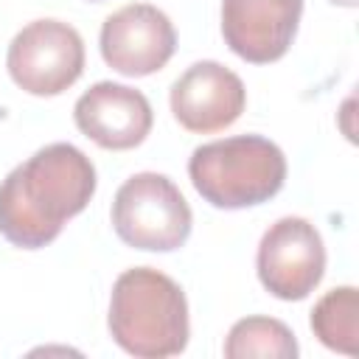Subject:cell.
I'll return each instance as SVG.
<instances>
[{"label":"cell","instance_id":"cell-4","mask_svg":"<svg viewBox=\"0 0 359 359\" xmlns=\"http://www.w3.org/2000/svg\"><path fill=\"white\" fill-rule=\"evenodd\" d=\"M194 213L180 188L157 171L132 174L112 199V227L135 250L171 252L191 236Z\"/></svg>","mask_w":359,"mask_h":359},{"label":"cell","instance_id":"cell-6","mask_svg":"<svg viewBox=\"0 0 359 359\" xmlns=\"http://www.w3.org/2000/svg\"><path fill=\"white\" fill-rule=\"evenodd\" d=\"M258 280L278 300L309 297L325 272V244L317 227L300 216H283L261 236L255 255Z\"/></svg>","mask_w":359,"mask_h":359},{"label":"cell","instance_id":"cell-7","mask_svg":"<svg viewBox=\"0 0 359 359\" xmlns=\"http://www.w3.org/2000/svg\"><path fill=\"white\" fill-rule=\"evenodd\" d=\"M177 50V31L165 11L149 3H129L101 25V56L121 76H149L168 65Z\"/></svg>","mask_w":359,"mask_h":359},{"label":"cell","instance_id":"cell-8","mask_svg":"<svg viewBox=\"0 0 359 359\" xmlns=\"http://www.w3.org/2000/svg\"><path fill=\"white\" fill-rule=\"evenodd\" d=\"M300 14L303 0H222V36L244 62L269 65L292 48Z\"/></svg>","mask_w":359,"mask_h":359},{"label":"cell","instance_id":"cell-2","mask_svg":"<svg viewBox=\"0 0 359 359\" xmlns=\"http://www.w3.org/2000/svg\"><path fill=\"white\" fill-rule=\"evenodd\" d=\"M107 325L112 339L137 359H165L185 351L191 337L188 300L174 278L151 266L118 275Z\"/></svg>","mask_w":359,"mask_h":359},{"label":"cell","instance_id":"cell-13","mask_svg":"<svg viewBox=\"0 0 359 359\" xmlns=\"http://www.w3.org/2000/svg\"><path fill=\"white\" fill-rule=\"evenodd\" d=\"M334 6H345V8H356L359 6V0H331Z\"/></svg>","mask_w":359,"mask_h":359},{"label":"cell","instance_id":"cell-10","mask_svg":"<svg viewBox=\"0 0 359 359\" xmlns=\"http://www.w3.org/2000/svg\"><path fill=\"white\" fill-rule=\"evenodd\" d=\"M73 118L81 135L112 151L140 146L154 123L149 98L140 90L115 81H98L81 93Z\"/></svg>","mask_w":359,"mask_h":359},{"label":"cell","instance_id":"cell-11","mask_svg":"<svg viewBox=\"0 0 359 359\" xmlns=\"http://www.w3.org/2000/svg\"><path fill=\"white\" fill-rule=\"evenodd\" d=\"M314 337L345 356L359 353V294L353 286H337L325 292L311 311Z\"/></svg>","mask_w":359,"mask_h":359},{"label":"cell","instance_id":"cell-5","mask_svg":"<svg viewBox=\"0 0 359 359\" xmlns=\"http://www.w3.org/2000/svg\"><path fill=\"white\" fill-rule=\"evenodd\" d=\"M11 81L31 95H59L84 70V39L62 20H34L8 45Z\"/></svg>","mask_w":359,"mask_h":359},{"label":"cell","instance_id":"cell-1","mask_svg":"<svg viewBox=\"0 0 359 359\" xmlns=\"http://www.w3.org/2000/svg\"><path fill=\"white\" fill-rule=\"evenodd\" d=\"M95 165L73 143L34 151L0 182V233L22 250L48 247L95 194Z\"/></svg>","mask_w":359,"mask_h":359},{"label":"cell","instance_id":"cell-14","mask_svg":"<svg viewBox=\"0 0 359 359\" xmlns=\"http://www.w3.org/2000/svg\"><path fill=\"white\" fill-rule=\"evenodd\" d=\"M93 3H98V0H93Z\"/></svg>","mask_w":359,"mask_h":359},{"label":"cell","instance_id":"cell-3","mask_svg":"<svg viewBox=\"0 0 359 359\" xmlns=\"http://www.w3.org/2000/svg\"><path fill=\"white\" fill-rule=\"evenodd\" d=\"M196 194L219 210H241L269 202L286 182V157L261 135H236L196 146L188 160Z\"/></svg>","mask_w":359,"mask_h":359},{"label":"cell","instance_id":"cell-9","mask_svg":"<svg viewBox=\"0 0 359 359\" xmlns=\"http://www.w3.org/2000/svg\"><path fill=\"white\" fill-rule=\"evenodd\" d=\"M247 107L244 81L219 62H194L171 87V112L188 132L210 135L227 129Z\"/></svg>","mask_w":359,"mask_h":359},{"label":"cell","instance_id":"cell-12","mask_svg":"<svg viewBox=\"0 0 359 359\" xmlns=\"http://www.w3.org/2000/svg\"><path fill=\"white\" fill-rule=\"evenodd\" d=\"M224 356L227 359H294L297 356V339L292 328L275 317H244L233 323L224 339Z\"/></svg>","mask_w":359,"mask_h":359}]
</instances>
